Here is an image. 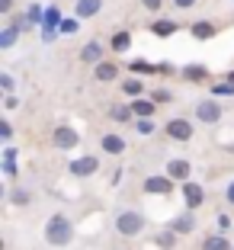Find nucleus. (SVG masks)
I'll return each instance as SVG.
<instances>
[{"instance_id": "nucleus-1", "label": "nucleus", "mask_w": 234, "mask_h": 250, "mask_svg": "<svg viewBox=\"0 0 234 250\" xmlns=\"http://www.w3.org/2000/svg\"><path fill=\"white\" fill-rule=\"evenodd\" d=\"M45 237H48V244H55V247H64L74 237V225L64 215H51V221L45 225Z\"/></svg>"}, {"instance_id": "nucleus-2", "label": "nucleus", "mask_w": 234, "mask_h": 250, "mask_svg": "<svg viewBox=\"0 0 234 250\" xmlns=\"http://www.w3.org/2000/svg\"><path fill=\"white\" fill-rule=\"evenodd\" d=\"M116 228H119V234L132 237V234H138V231L145 228V218H141L138 212H122V215L116 218Z\"/></svg>"}, {"instance_id": "nucleus-3", "label": "nucleus", "mask_w": 234, "mask_h": 250, "mask_svg": "<svg viewBox=\"0 0 234 250\" xmlns=\"http://www.w3.org/2000/svg\"><path fill=\"white\" fill-rule=\"evenodd\" d=\"M51 141H55V147H61V151H67V147H74L77 141H81V135L74 132V128H67V125H58V128L51 132Z\"/></svg>"}, {"instance_id": "nucleus-4", "label": "nucleus", "mask_w": 234, "mask_h": 250, "mask_svg": "<svg viewBox=\"0 0 234 250\" xmlns=\"http://www.w3.org/2000/svg\"><path fill=\"white\" fill-rule=\"evenodd\" d=\"M167 135L173 141H190L192 138V125L186 122V119H170L167 122Z\"/></svg>"}, {"instance_id": "nucleus-5", "label": "nucleus", "mask_w": 234, "mask_h": 250, "mask_svg": "<svg viewBox=\"0 0 234 250\" xmlns=\"http://www.w3.org/2000/svg\"><path fill=\"white\" fill-rule=\"evenodd\" d=\"M196 119H199V122H205V125L218 122V119H221V106L212 103V100H209V103H199L196 106Z\"/></svg>"}, {"instance_id": "nucleus-6", "label": "nucleus", "mask_w": 234, "mask_h": 250, "mask_svg": "<svg viewBox=\"0 0 234 250\" xmlns=\"http://www.w3.org/2000/svg\"><path fill=\"white\" fill-rule=\"evenodd\" d=\"M96 167H100L96 157H81V161L71 164V173L74 177H90V173H96Z\"/></svg>"}, {"instance_id": "nucleus-7", "label": "nucleus", "mask_w": 234, "mask_h": 250, "mask_svg": "<svg viewBox=\"0 0 234 250\" xmlns=\"http://www.w3.org/2000/svg\"><path fill=\"white\" fill-rule=\"evenodd\" d=\"M183 196H186V206L196 208V206H202L205 192H202V186H199V183H183Z\"/></svg>"}, {"instance_id": "nucleus-8", "label": "nucleus", "mask_w": 234, "mask_h": 250, "mask_svg": "<svg viewBox=\"0 0 234 250\" xmlns=\"http://www.w3.org/2000/svg\"><path fill=\"white\" fill-rule=\"evenodd\" d=\"M81 61H87V64H103V45H100V42H90V45H84Z\"/></svg>"}, {"instance_id": "nucleus-9", "label": "nucleus", "mask_w": 234, "mask_h": 250, "mask_svg": "<svg viewBox=\"0 0 234 250\" xmlns=\"http://www.w3.org/2000/svg\"><path fill=\"white\" fill-rule=\"evenodd\" d=\"M103 7V0H77V20H87V16H96Z\"/></svg>"}, {"instance_id": "nucleus-10", "label": "nucleus", "mask_w": 234, "mask_h": 250, "mask_svg": "<svg viewBox=\"0 0 234 250\" xmlns=\"http://www.w3.org/2000/svg\"><path fill=\"white\" fill-rule=\"evenodd\" d=\"M145 189H148V192H161V196H167L173 186H170L167 177H148V180H145Z\"/></svg>"}, {"instance_id": "nucleus-11", "label": "nucleus", "mask_w": 234, "mask_h": 250, "mask_svg": "<svg viewBox=\"0 0 234 250\" xmlns=\"http://www.w3.org/2000/svg\"><path fill=\"white\" fill-rule=\"evenodd\" d=\"M103 151L122 154V151H125V138H119V135H103Z\"/></svg>"}, {"instance_id": "nucleus-12", "label": "nucleus", "mask_w": 234, "mask_h": 250, "mask_svg": "<svg viewBox=\"0 0 234 250\" xmlns=\"http://www.w3.org/2000/svg\"><path fill=\"white\" fill-rule=\"evenodd\" d=\"M202 250H231V241H228V237H221V234H212V237H205Z\"/></svg>"}, {"instance_id": "nucleus-13", "label": "nucleus", "mask_w": 234, "mask_h": 250, "mask_svg": "<svg viewBox=\"0 0 234 250\" xmlns=\"http://www.w3.org/2000/svg\"><path fill=\"white\" fill-rule=\"evenodd\" d=\"M167 170H170V177H173V180H186V177H190V164H186V161H170Z\"/></svg>"}, {"instance_id": "nucleus-14", "label": "nucleus", "mask_w": 234, "mask_h": 250, "mask_svg": "<svg viewBox=\"0 0 234 250\" xmlns=\"http://www.w3.org/2000/svg\"><path fill=\"white\" fill-rule=\"evenodd\" d=\"M96 81H116V64H109V61L96 64Z\"/></svg>"}, {"instance_id": "nucleus-15", "label": "nucleus", "mask_w": 234, "mask_h": 250, "mask_svg": "<svg viewBox=\"0 0 234 250\" xmlns=\"http://www.w3.org/2000/svg\"><path fill=\"white\" fill-rule=\"evenodd\" d=\"M128 109L135 112V116H141V119H148V116H154V103H148V100H138V103H132Z\"/></svg>"}, {"instance_id": "nucleus-16", "label": "nucleus", "mask_w": 234, "mask_h": 250, "mask_svg": "<svg viewBox=\"0 0 234 250\" xmlns=\"http://www.w3.org/2000/svg\"><path fill=\"white\" fill-rule=\"evenodd\" d=\"M151 32H154V36H161V39H167V36H173V32H176V26L170 20H161V22H154Z\"/></svg>"}, {"instance_id": "nucleus-17", "label": "nucleus", "mask_w": 234, "mask_h": 250, "mask_svg": "<svg viewBox=\"0 0 234 250\" xmlns=\"http://www.w3.org/2000/svg\"><path fill=\"white\" fill-rule=\"evenodd\" d=\"M183 77H186V81H205V77H209V71H205V67H199V64H190V67H183Z\"/></svg>"}, {"instance_id": "nucleus-18", "label": "nucleus", "mask_w": 234, "mask_h": 250, "mask_svg": "<svg viewBox=\"0 0 234 250\" xmlns=\"http://www.w3.org/2000/svg\"><path fill=\"white\" fill-rule=\"evenodd\" d=\"M192 36H196V39H212L215 26H212V22H196V26H192Z\"/></svg>"}, {"instance_id": "nucleus-19", "label": "nucleus", "mask_w": 234, "mask_h": 250, "mask_svg": "<svg viewBox=\"0 0 234 250\" xmlns=\"http://www.w3.org/2000/svg\"><path fill=\"white\" fill-rule=\"evenodd\" d=\"M128 45H132V36H128V32H116V36H112V48H116V52H125Z\"/></svg>"}, {"instance_id": "nucleus-20", "label": "nucleus", "mask_w": 234, "mask_h": 250, "mask_svg": "<svg viewBox=\"0 0 234 250\" xmlns=\"http://www.w3.org/2000/svg\"><path fill=\"white\" fill-rule=\"evenodd\" d=\"M192 225H196V221H192V215H183V218H176V221H173V231H180V234H190Z\"/></svg>"}, {"instance_id": "nucleus-21", "label": "nucleus", "mask_w": 234, "mask_h": 250, "mask_svg": "<svg viewBox=\"0 0 234 250\" xmlns=\"http://www.w3.org/2000/svg\"><path fill=\"white\" fill-rule=\"evenodd\" d=\"M16 36H20V29H16V26H7L3 36H0V48H10V45L16 42Z\"/></svg>"}, {"instance_id": "nucleus-22", "label": "nucleus", "mask_w": 234, "mask_h": 250, "mask_svg": "<svg viewBox=\"0 0 234 250\" xmlns=\"http://www.w3.org/2000/svg\"><path fill=\"white\" fill-rule=\"evenodd\" d=\"M128 112H132V109H122V106H112V112H109V116L116 119V122H128Z\"/></svg>"}, {"instance_id": "nucleus-23", "label": "nucleus", "mask_w": 234, "mask_h": 250, "mask_svg": "<svg viewBox=\"0 0 234 250\" xmlns=\"http://www.w3.org/2000/svg\"><path fill=\"white\" fill-rule=\"evenodd\" d=\"M3 167H7V173L16 170V151H7V154H3Z\"/></svg>"}, {"instance_id": "nucleus-24", "label": "nucleus", "mask_w": 234, "mask_h": 250, "mask_svg": "<svg viewBox=\"0 0 234 250\" xmlns=\"http://www.w3.org/2000/svg\"><path fill=\"white\" fill-rule=\"evenodd\" d=\"M122 90H125L128 96H138V93H141V83H138V81H128V83H122Z\"/></svg>"}, {"instance_id": "nucleus-25", "label": "nucleus", "mask_w": 234, "mask_h": 250, "mask_svg": "<svg viewBox=\"0 0 234 250\" xmlns=\"http://www.w3.org/2000/svg\"><path fill=\"white\" fill-rule=\"evenodd\" d=\"M173 234L176 231H164V234L157 237V244H161V247H173Z\"/></svg>"}, {"instance_id": "nucleus-26", "label": "nucleus", "mask_w": 234, "mask_h": 250, "mask_svg": "<svg viewBox=\"0 0 234 250\" xmlns=\"http://www.w3.org/2000/svg\"><path fill=\"white\" fill-rule=\"evenodd\" d=\"M0 138H13V128H10V122H7V119L0 122Z\"/></svg>"}, {"instance_id": "nucleus-27", "label": "nucleus", "mask_w": 234, "mask_h": 250, "mask_svg": "<svg viewBox=\"0 0 234 250\" xmlns=\"http://www.w3.org/2000/svg\"><path fill=\"white\" fill-rule=\"evenodd\" d=\"M0 87H3V90H13V77H10V74H0Z\"/></svg>"}, {"instance_id": "nucleus-28", "label": "nucleus", "mask_w": 234, "mask_h": 250, "mask_svg": "<svg viewBox=\"0 0 234 250\" xmlns=\"http://www.w3.org/2000/svg\"><path fill=\"white\" fill-rule=\"evenodd\" d=\"M13 202H16V206H22V202H29V192H20V189H16V192H13Z\"/></svg>"}, {"instance_id": "nucleus-29", "label": "nucleus", "mask_w": 234, "mask_h": 250, "mask_svg": "<svg viewBox=\"0 0 234 250\" xmlns=\"http://www.w3.org/2000/svg\"><path fill=\"white\" fill-rule=\"evenodd\" d=\"M42 20V7H29V22H39Z\"/></svg>"}, {"instance_id": "nucleus-30", "label": "nucleus", "mask_w": 234, "mask_h": 250, "mask_svg": "<svg viewBox=\"0 0 234 250\" xmlns=\"http://www.w3.org/2000/svg\"><path fill=\"white\" fill-rule=\"evenodd\" d=\"M74 29H77V20H64L61 22V32H74Z\"/></svg>"}, {"instance_id": "nucleus-31", "label": "nucleus", "mask_w": 234, "mask_h": 250, "mask_svg": "<svg viewBox=\"0 0 234 250\" xmlns=\"http://www.w3.org/2000/svg\"><path fill=\"white\" fill-rule=\"evenodd\" d=\"M151 128H154L151 119H141V122H138V132H151Z\"/></svg>"}, {"instance_id": "nucleus-32", "label": "nucleus", "mask_w": 234, "mask_h": 250, "mask_svg": "<svg viewBox=\"0 0 234 250\" xmlns=\"http://www.w3.org/2000/svg\"><path fill=\"white\" fill-rule=\"evenodd\" d=\"M13 10V0H0V13H10Z\"/></svg>"}, {"instance_id": "nucleus-33", "label": "nucleus", "mask_w": 234, "mask_h": 250, "mask_svg": "<svg viewBox=\"0 0 234 250\" xmlns=\"http://www.w3.org/2000/svg\"><path fill=\"white\" fill-rule=\"evenodd\" d=\"M141 3H145L148 10H161V0H141Z\"/></svg>"}, {"instance_id": "nucleus-34", "label": "nucleus", "mask_w": 234, "mask_h": 250, "mask_svg": "<svg viewBox=\"0 0 234 250\" xmlns=\"http://www.w3.org/2000/svg\"><path fill=\"white\" fill-rule=\"evenodd\" d=\"M173 3H176V7H180V10H190L192 3H196V0H173Z\"/></svg>"}, {"instance_id": "nucleus-35", "label": "nucleus", "mask_w": 234, "mask_h": 250, "mask_svg": "<svg viewBox=\"0 0 234 250\" xmlns=\"http://www.w3.org/2000/svg\"><path fill=\"white\" fill-rule=\"evenodd\" d=\"M228 202L234 206V180H231V186H228Z\"/></svg>"}]
</instances>
